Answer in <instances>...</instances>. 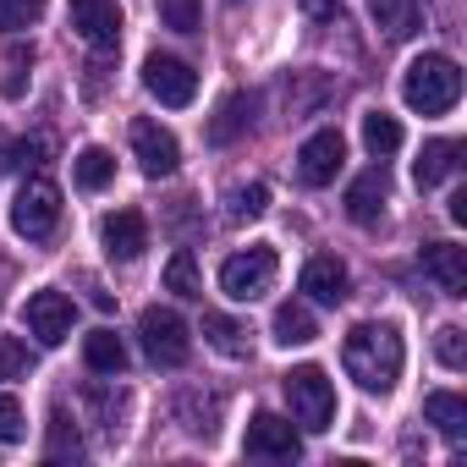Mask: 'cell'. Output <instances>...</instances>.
Returning <instances> with one entry per match:
<instances>
[{
  "mask_svg": "<svg viewBox=\"0 0 467 467\" xmlns=\"http://www.w3.org/2000/svg\"><path fill=\"white\" fill-rule=\"evenodd\" d=\"M385 192H390L385 171H379V165H374V171H363V176L347 187V214H352L358 225H374V220L385 214Z\"/></svg>",
  "mask_w": 467,
  "mask_h": 467,
  "instance_id": "cell-17",
  "label": "cell"
},
{
  "mask_svg": "<svg viewBox=\"0 0 467 467\" xmlns=\"http://www.w3.org/2000/svg\"><path fill=\"white\" fill-rule=\"evenodd\" d=\"M176 418H182V429L187 434H214L220 429V396H203V390H182L176 396Z\"/></svg>",
  "mask_w": 467,
  "mask_h": 467,
  "instance_id": "cell-23",
  "label": "cell"
},
{
  "mask_svg": "<svg viewBox=\"0 0 467 467\" xmlns=\"http://www.w3.org/2000/svg\"><path fill=\"white\" fill-rule=\"evenodd\" d=\"M451 220H456V225H467V192H456V198H451Z\"/></svg>",
  "mask_w": 467,
  "mask_h": 467,
  "instance_id": "cell-39",
  "label": "cell"
},
{
  "mask_svg": "<svg viewBox=\"0 0 467 467\" xmlns=\"http://www.w3.org/2000/svg\"><path fill=\"white\" fill-rule=\"evenodd\" d=\"M347 286H352V275H347V265L336 259V254H319V259H308L303 265V292L314 297V303H347Z\"/></svg>",
  "mask_w": 467,
  "mask_h": 467,
  "instance_id": "cell-15",
  "label": "cell"
},
{
  "mask_svg": "<svg viewBox=\"0 0 467 467\" xmlns=\"http://www.w3.org/2000/svg\"><path fill=\"white\" fill-rule=\"evenodd\" d=\"M83 363L94 368V374H127V347H121V336L116 330H94L88 341H83Z\"/></svg>",
  "mask_w": 467,
  "mask_h": 467,
  "instance_id": "cell-24",
  "label": "cell"
},
{
  "mask_svg": "<svg viewBox=\"0 0 467 467\" xmlns=\"http://www.w3.org/2000/svg\"><path fill=\"white\" fill-rule=\"evenodd\" d=\"M203 341L225 358H248L254 352V330L243 319H231V314H203Z\"/></svg>",
  "mask_w": 467,
  "mask_h": 467,
  "instance_id": "cell-20",
  "label": "cell"
},
{
  "mask_svg": "<svg viewBox=\"0 0 467 467\" xmlns=\"http://www.w3.org/2000/svg\"><path fill=\"white\" fill-rule=\"evenodd\" d=\"M6 99H23V72L34 67V50H23V45H12V56H6Z\"/></svg>",
  "mask_w": 467,
  "mask_h": 467,
  "instance_id": "cell-37",
  "label": "cell"
},
{
  "mask_svg": "<svg viewBox=\"0 0 467 467\" xmlns=\"http://www.w3.org/2000/svg\"><path fill=\"white\" fill-rule=\"evenodd\" d=\"M423 418H429L451 445H462V440H467V401H462L456 390H434V396L423 401Z\"/></svg>",
  "mask_w": 467,
  "mask_h": 467,
  "instance_id": "cell-21",
  "label": "cell"
},
{
  "mask_svg": "<svg viewBox=\"0 0 467 467\" xmlns=\"http://www.w3.org/2000/svg\"><path fill=\"white\" fill-rule=\"evenodd\" d=\"M270 330H275V341H281V347H308V341L319 336V319H314V308H308V303H281Z\"/></svg>",
  "mask_w": 467,
  "mask_h": 467,
  "instance_id": "cell-22",
  "label": "cell"
},
{
  "mask_svg": "<svg viewBox=\"0 0 467 467\" xmlns=\"http://www.w3.org/2000/svg\"><path fill=\"white\" fill-rule=\"evenodd\" d=\"M423 270L434 275V286L445 297H467V254L456 243H429L423 248Z\"/></svg>",
  "mask_w": 467,
  "mask_h": 467,
  "instance_id": "cell-16",
  "label": "cell"
},
{
  "mask_svg": "<svg viewBox=\"0 0 467 467\" xmlns=\"http://www.w3.org/2000/svg\"><path fill=\"white\" fill-rule=\"evenodd\" d=\"M275 270H281L275 248H248V254H231V259L220 265V292H225L231 303H259V297L275 286Z\"/></svg>",
  "mask_w": 467,
  "mask_h": 467,
  "instance_id": "cell-5",
  "label": "cell"
},
{
  "mask_svg": "<svg viewBox=\"0 0 467 467\" xmlns=\"http://www.w3.org/2000/svg\"><path fill=\"white\" fill-rule=\"evenodd\" d=\"M456 165H462V143H456V138H434V143H423V154H418V165H412V182L429 192V187H440Z\"/></svg>",
  "mask_w": 467,
  "mask_h": 467,
  "instance_id": "cell-18",
  "label": "cell"
},
{
  "mask_svg": "<svg viewBox=\"0 0 467 467\" xmlns=\"http://www.w3.org/2000/svg\"><path fill=\"white\" fill-rule=\"evenodd\" d=\"M434 352H440V363H445V368H467V336H462V325H440Z\"/></svg>",
  "mask_w": 467,
  "mask_h": 467,
  "instance_id": "cell-35",
  "label": "cell"
},
{
  "mask_svg": "<svg viewBox=\"0 0 467 467\" xmlns=\"http://www.w3.org/2000/svg\"><path fill=\"white\" fill-rule=\"evenodd\" d=\"M165 292H171V297H203V275H198V265H192L187 248L171 254V265H165Z\"/></svg>",
  "mask_w": 467,
  "mask_h": 467,
  "instance_id": "cell-28",
  "label": "cell"
},
{
  "mask_svg": "<svg viewBox=\"0 0 467 467\" xmlns=\"http://www.w3.org/2000/svg\"><path fill=\"white\" fill-rule=\"evenodd\" d=\"M72 176H78V187L83 192H99L110 176H116V160H110V149H99V143H88L78 160H72Z\"/></svg>",
  "mask_w": 467,
  "mask_h": 467,
  "instance_id": "cell-27",
  "label": "cell"
},
{
  "mask_svg": "<svg viewBox=\"0 0 467 467\" xmlns=\"http://www.w3.org/2000/svg\"><path fill=\"white\" fill-rule=\"evenodd\" d=\"M99 237H105V254H110L116 265H132V259H143V248H149V220H143L138 209H116V214H105Z\"/></svg>",
  "mask_w": 467,
  "mask_h": 467,
  "instance_id": "cell-13",
  "label": "cell"
},
{
  "mask_svg": "<svg viewBox=\"0 0 467 467\" xmlns=\"http://www.w3.org/2000/svg\"><path fill=\"white\" fill-rule=\"evenodd\" d=\"M83 401L94 407V418H99V429H105V434H116V429H121L127 390H99V385H88V390H83Z\"/></svg>",
  "mask_w": 467,
  "mask_h": 467,
  "instance_id": "cell-29",
  "label": "cell"
},
{
  "mask_svg": "<svg viewBox=\"0 0 467 467\" xmlns=\"http://www.w3.org/2000/svg\"><path fill=\"white\" fill-rule=\"evenodd\" d=\"M50 132H34V138H17L12 149H6V165H17V171H28V165H45L50 160Z\"/></svg>",
  "mask_w": 467,
  "mask_h": 467,
  "instance_id": "cell-34",
  "label": "cell"
},
{
  "mask_svg": "<svg viewBox=\"0 0 467 467\" xmlns=\"http://www.w3.org/2000/svg\"><path fill=\"white\" fill-rule=\"evenodd\" d=\"M160 23L171 34H198L203 28V0H160Z\"/></svg>",
  "mask_w": 467,
  "mask_h": 467,
  "instance_id": "cell-31",
  "label": "cell"
},
{
  "mask_svg": "<svg viewBox=\"0 0 467 467\" xmlns=\"http://www.w3.org/2000/svg\"><path fill=\"white\" fill-rule=\"evenodd\" d=\"M281 390H286V407H292V418H297L303 429L319 434V429L336 423V385H330V374H325L319 363H297V368H286Z\"/></svg>",
  "mask_w": 467,
  "mask_h": 467,
  "instance_id": "cell-3",
  "label": "cell"
},
{
  "mask_svg": "<svg viewBox=\"0 0 467 467\" xmlns=\"http://www.w3.org/2000/svg\"><path fill=\"white\" fill-rule=\"evenodd\" d=\"M12 225H17V237H28V243H50L56 225H61V187L45 182V176H28L17 203H12Z\"/></svg>",
  "mask_w": 467,
  "mask_h": 467,
  "instance_id": "cell-4",
  "label": "cell"
},
{
  "mask_svg": "<svg viewBox=\"0 0 467 467\" xmlns=\"http://www.w3.org/2000/svg\"><path fill=\"white\" fill-rule=\"evenodd\" d=\"M34 368V352L23 336H0V379H23Z\"/></svg>",
  "mask_w": 467,
  "mask_h": 467,
  "instance_id": "cell-32",
  "label": "cell"
},
{
  "mask_svg": "<svg viewBox=\"0 0 467 467\" xmlns=\"http://www.w3.org/2000/svg\"><path fill=\"white\" fill-rule=\"evenodd\" d=\"M374 28H385V39H412L423 28V6L418 0H368Z\"/></svg>",
  "mask_w": 467,
  "mask_h": 467,
  "instance_id": "cell-19",
  "label": "cell"
},
{
  "mask_svg": "<svg viewBox=\"0 0 467 467\" xmlns=\"http://www.w3.org/2000/svg\"><path fill=\"white\" fill-rule=\"evenodd\" d=\"M45 456H50V462H78V456H83V440H78V429L67 423L61 407L50 412V445H45Z\"/></svg>",
  "mask_w": 467,
  "mask_h": 467,
  "instance_id": "cell-30",
  "label": "cell"
},
{
  "mask_svg": "<svg viewBox=\"0 0 467 467\" xmlns=\"http://www.w3.org/2000/svg\"><path fill=\"white\" fill-rule=\"evenodd\" d=\"M254 110H259V94H243V88H237V94H225V99H220V110L209 116L203 138H209V143H220V149H225V143H237V138L254 127Z\"/></svg>",
  "mask_w": 467,
  "mask_h": 467,
  "instance_id": "cell-14",
  "label": "cell"
},
{
  "mask_svg": "<svg viewBox=\"0 0 467 467\" xmlns=\"http://www.w3.org/2000/svg\"><path fill=\"white\" fill-rule=\"evenodd\" d=\"M143 88H149L160 105L182 110V105H192V94H198V72H192L187 61H176V56H149V61H143Z\"/></svg>",
  "mask_w": 467,
  "mask_h": 467,
  "instance_id": "cell-8",
  "label": "cell"
},
{
  "mask_svg": "<svg viewBox=\"0 0 467 467\" xmlns=\"http://www.w3.org/2000/svg\"><path fill=\"white\" fill-rule=\"evenodd\" d=\"M270 209V187L265 182H237V187H225V220L231 225H248Z\"/></svg>",
  "mask_w": 467,
  "mask_h": 467,
  "instance_id": "cell-25",
  "label": "cell"
},
{
  "mask_svg": "<svg viewBox=\"0 0 467 467\" xmlns=\"http://www.w3.org/2000/svg\"><path fill=\"white\" fill-rule=\"evenodd\" d=\"M45 17V0H0V28L6 34H23Z\"/></svg>",
  "mask_w": 467,
  "mask_h": 467,
  "instance_id": "cell-33",
  "label": "cell"
},
{
  "mask_svg": "<svg viewBox=\"0 0 467 467\" xmlns=\"http://www.w3.org/2000/svg\"><path fill=\"white\" fill-rule=\"evenodd\" d=\"M363 149H368L374 160L396 154V149H401V121L385 116V110H368V116H363Z\"/></svg>",
  "mask_w": 467,
  "mask_h": 467,
  "instance_id": "cell-26",
  "label": "cell"
},
{
  "mask_svg": "<svg viewBox=\"0 0 467 467\" xmlns=\"http://www.w3.org/2000/svg\"><path fill=\"white\" fill-rule=\"evenodd\" d=\"M401 99L418 116H445L462 99V67L451 56H418L407 67V78H401Z\"/></svg>",
  "mask_w": 467,
  "mask_h": 467,
  "instance_id": "cell-2",
  "label": "cell"
},
{
  "mask_svg": "<svg viewBox=\"0 0 467 467\" xmlns=\"http://www.w3.org/2000/svg\"><path fill=\"white\" fill-rule=\"evenodd\" d=\"M72 319H78V308H72L67 292H34L28 308H23V325L39 347H61L72 336Z\"/></svg>",
  "mask_w": 467,
  "mask_h": 467,
  "instance_id": "cell-7",
  "label": "cell"
},
{
  "mask_svg": "<svg viewBox=\"0 0 467 467\" xmlns=\"http://www.w3.org/2000/svg\"><path fill=\"white\" fill-rule=\"evenodd\" d=\"M23 440V407L17 396H0V445H17Z\"/></svg>",
  "mask_w": 467,
  "mask_h": 467,
  "instance_id": "cell-36",
  "label": "cell"
},
{
  "mask_svg": "<svg viewBox=\"0 0 467 467\" xmlns=\"http://www.w3.org/2000/svg\"><path fill=\"white\" fill-rule=\"evenodd\" d=\"M341 363H347V374H352L363 390L385 396V390L401 379L407 347H401L396 325H385V319H368V325H352V330H347V341H341Z\"/></svg>",
  "mask_w": 467,
  "mask_h": 467,
  "instance_id": "cell-1",
  "label": "cell"
},
{
  "mask_svg": "<svg viewBox=\"0 0 467 467\" xmlns=\"http://www.w3.org/2000/svg\"><path fill=\"white\" fill-rule=\"evenodd\" d=\"M132 154H138V171L149 182H160V176H171L182 165V149L160 121H132Z\"/></svg>",
  "mask_w": 467,
  "mask_h": 467,
  "instance_id": "cell-11",
  "label": "cell"
},
{
  "mask_svg": "<svg viewBox=\"0 0 467 467\" xmlns=\"http://www.w3.org/2000/svg\"><path fill=\"white\" fill-rule=\"evenodd\" d=\"M297 6H303L308 17H319V23H325V17H336V12H341V0H297Z\"/></svg>",
  "mask_w": 467,
  "mask_h": 467,
  "instance_id": "cell-38",
  "label": "cell"
},
{
  "mask_svg": "<svg viewBox=\"0 0 467 467\" xmlns=\"http://www.w3.org/2000/svg\"><path fill=\"white\" fill-rule=\"evenodd\" d=\"M243 451H248V456H265V462H292V456H303V434H297L286 418L259 412V418L248 423V434H243Z\"/></svg>",
  "mask_w": 467,
  "mask_h": 467,
  "instance_id": "cell-10",
  "label": "cell"
},
{
  "mask_svg": "<svg viewBox=\"0 0 467 467\" xmlns=\"http://www.w3.org/2000/svg\"><path fill=\"white\" fill-rule=\"evenodd\" d=\"M341 160H347V138H341L336 127H319V132L297 149V176H303V187H330L336 171H341Z\"/></svg>",
  "mask_w": 467,
  "mask_h": 467,
  "instance_id": "cell-9",
  "label": "cell"
},
{
  "mask_svg": "<svg viewBox=\"0 0 467 467\" xmlns=\"http://www.w3.org/2000/svg\"><path fill=\"white\" fill-rule=\"evenodd\" d=\"M138 336H143L149 363H160V368H182L187 352H192V330H187V319L176 308H143Z\"/></svg>",
  "mask_w": 467,
  "mask_h": 467,
  "instance_id": "cell-6",
  "label": "cell"
},
{
  "mask_svg": "<svg viewBox=\"0 0 467 467\" xmlns=\"http://www.w3.org/2000/svg\"><path fill=\"white\" fill-rule=\"evenodd\" d=\"M72 28H78L83 45L116 50L121 45V6L116 0H72Z\"/></svg>",
  "mask_w": 467,
  "mask_h": 467,
  "instance_id": "cell-12",
  "label": "cell"
}]
</instances>
